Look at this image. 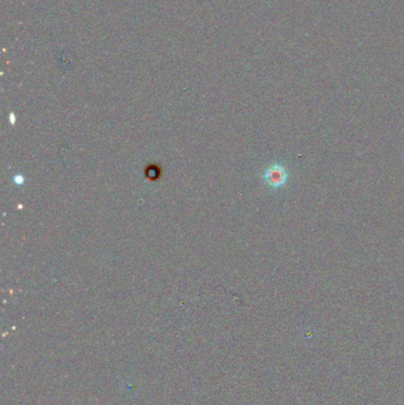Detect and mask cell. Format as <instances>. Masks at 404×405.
<instances>
[{
  "instance_id": "cell-1",
  "label": "cell",
  "mask_w": 404,
  "mask_h": 405,
  "mask_svg": "<svg viewBox=\"0 0 404 405\" xmlns=\"http://www.w3.org/2000/svg\"><path fill=\"white\" fill-rule=\"evenodd\" d=\"M263 180L267 185H269L271 188H281L287 183L290 174H288L287 169L281 164H273L268 166L266 171L263 172Z\"/></svg>"
},
{
  "instance_id": "cell-2",
  "label": "cell",
  "mask_w": 404,
  "mask_h": 405,
  "mask_svg": "<svg viewBox=\"0 0 404 405\" xmlns=\"http://www.w3.org/2000/svg\"><path fill=\"white\" fill-rule=\"evenodd\" d=\"M15 183L17 185H23L24 184V178L20 176V174H17V176L15 177Z\"/></svg>"
}]
</instances>
